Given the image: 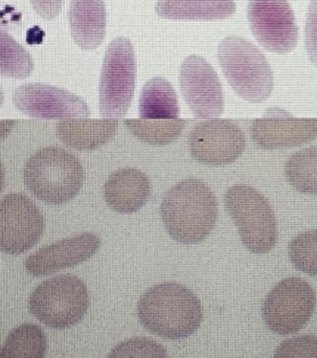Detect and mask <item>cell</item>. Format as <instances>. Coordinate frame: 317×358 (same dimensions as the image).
<instances>
[{"instance_id": "cell-1", "label": "cell", "mask_w": 317, "mask_h": 358, "mask_svg": "<svg viewBox=\"0 0 317 358\" xmlns=\"http://www.w3.org/2000/svg\"><path fill=\"white\" fill-rule=\"evenodd\" d=\"M161 214L168 234L175 241L186 245L200 243L215 227L217 199L205 181L184 179L165 194Z\"/></svg>"}, {"instance_id": "cell-2", "label": "cell", "mask_w": 317, "mask_h": 358, "mask_svg": "<svg viewBox=\"0 0 317 358\" xmlns=\"http://www.w3.org/2000/svg\"><path fill=\"white\" fill-rule=\"evenodd\" d=\"M138 315L149 331L168 340L188 338L202 322L200 300L192 290L175 282L149 288L138 301Z\"/></svg>"}, {"instance_id": "cell-3", "label": "cell", "mask_w": 317, "mask_h": 358, "mask_svg": "<svg viewBox=\"0 0 317 358\" xmlns=\"http://www.w3.org/2000/svg\"><path fill=\"white\" fill-rule=\"evenodd\" d=\"M24 185L37 199L50 206L68 202L81 191L85 170L66 149L47 146L34 153L24 166Z\"/></svg>"}, {"instance_id": "cell-4", "label": "cell", "mask_w": 317, "mask_h": 358, "mask_svg": "<svg viewBox=\"0 0 317 358\" xmlns=\"http://www.w3.org/2000/svg\"><path fill=\"white\" fill-rule=\"evenodd\" d=\"M220 66L233 90L244 100L259 104L274 90V73L265 56L245 38L230 36L218 48Z\"/></svg>"}, {"instance_id": "cell-5", "label": "cell", "mask_w": 317, "mask_h": 358, "mask_svg": "<svg viewBox=\"0 0 317 358\" xmlns=\"http://www.w3.org/2000/svg\"><path fill=\"white\" fill-rule=\"evenodd\" d=\"M89 307L84 282L75 275H57L42 282L29 300V310L38 321L54 329L73 327L82 321Z\"/></svg>"}, {"instance_id": "cell-6", "label": "cell", "mask_w": 317, "mask_h": 358, "mask_svg": "<svg viewBox=\"0 0 317 358\" xmlns=\"http://www.w3.org/2000/svg\"><path fill=\"white\" fill-rule=\"evenodd\" d=\"M224 199L245 248L253 254L270 252L278 241V225L268 200L245 185L230 187Z\"/></svg>"}, {"instance_id": "cell-7", "label": "cell", "mask_w": 317, "mask_h": 358, "mask_svg": "<svg viewBox=\"0 0 317 358\" xmlns=\"http://www.w3.org/2000/svg\"><path fill=\"white\" fill-rule=\"evenodd\" d=\"M136 81L133 46L127 38L113 40L105 52L100 80V113L105 119H121L131 106Z\"/></svg>"}, {"instance_id": "cell-8", "label": "cell", "mask_w": 317, "mask_h": 358, "mask_svg": "<svg viewBox=\"0 0 317 358\" xmlns=\"http://www.w3.org/2000/svg\"><path fill=\"white\" fill-rule=\"evenodd\" d=\"M316 292L301 278H287L279 282L263 304V319L274 334H297L307 325L316 309Z\"/></svg>"}, {"instance_id": "cell-9", "label": "cell", "mask_w": 317, "mask_h": 358, "mask_svg": "<svg viewBox=\"0 0 317 358\" xmlns=\"http://www.w3.org/2000/svg\"><path fill=\"white\" fill-rule=\"evenodd\" d=\"M45 221L35 202L22 193L4 196L0 202V248L12 256L31 250L41 239Z\"/></svg>"}, {"instance_id": "cell-10", "label": "cell", "mask_w": 317, "mask_h": 358, "mask_svg": "<svg viewBox=\"0 0 317 358\" xmlns=\"http://www.w3.org/2000/svg\"><path fill=\"white\" fill-rule=\"evenodd\" d=\"M188 145L195 161L220 167L234 163L242 155L246 140L242 129L230 120L211 119L193 128Z\"/></svg>"}, {"instance_id": "cell-11", "label": "cell", "mask_w": 317, "mask_h": 358, "mask_svg": "<svg viewBox=\"0 0 317 358\" xmlns=\"http://www.w3.org/2000/svg\"><path fill=\"white\" fill-rule=\"evenodd\" d=\"M247 15L253 36L264 48L277 54L295 50L299 31L288 0H249Z\"/></svg>"}, {"instance_id": "cell-12", "label": "cell", "mask_w": 317, "mask_h": 358, "mask_svg": "<svg viewBox=\"0 0 317 358\" xmlns=\"http://www.w3.org/2000/svg\"><path fill=\"white\" fill-rule=\"evenodd\" d=\"M179 85L184 101L199 119L217 117L223 113L221 82L205 59L190 56L182 62Z\"/></svg>"}, {"instance_id": "cell-13", "label": "cell", "mask_w": 317, "mask_h": 358, "mask_svg": "<svg viewBox=\"0 0 317 358\" xmlns=\"http://www.w3.org/2000/svg\"><path fill=\"white\" fill-rule=\"evenodd\" d=\"M13 103L21 113L38 119H85L90 115L83 99L47 84L19 86L13 94Z\"/></svg>"}, {"instance_id": "cell-14", "label": "cell", "mask_w": 317, "mask_h": 358, "mask_svg": "<svg viewBox=\"0 0 317 358\" xmlns=\"http://www.w3.org/2000/svg\"><path fill=\"white\" fill-rule=\"evenodd\" d=\"M100 248V237L85 231L39 248L25 259L24 267L29 275L44 277L85 262Z\"/></svg>"}, {"instance_id": "cell-15", "label": "cell", "mask_w": 317, "mask_h": 358, "mask_svg": "<svg viewBox=\"0 0 317 358\" xmlns=\"http://www.w3.org/2000/svg\"><path fill=\"white\" fill-rule=\"evenodd\" d=\"M251 138L260 148L301 146L317 138V119H297L286 113H266L253 121Z\"/></svg>"}, {"instance_id": "cell-16", "label": "cell", "mask_w": 317, "mask_h": 358, "mask_svg": "<svg viewBox=\"0 0 317 358\" xmlns=\"http://www.w3.org/2000/svg\"><path fill=\"white\" fill-rule=\"evenodd\" d=\"M151 182L144 172L132 168L113 172L104 185L107 206L119 214H133L148 202Z\"/></svg>"}, {"instance_id": "cell-17", "label": "cell", "mask_w": 317, "mask_h": 358, "mask_svg": "<svg viewBox=\"0 0 317 358\" xmlns=\"http://www.w3.org/2000/svg\"><path fill=\"white\" fill-rule=\"evenodd\" d=\"M117 129V119H66L57 126V136L73 150L94 151L112 140Z\"/></svg>"}, {"instance_id": "cell-18", "label": "cell", "mask_w": 317, "mask_h": 358, "mask_svg": "<svg viewBox=\"0 0 317 358\" xmlns=\"http://www.w3.org/2000/svg\"><path fill=\"white\" fill-rule=\"evenodd\" d=\"M69 25L75 43L85 50L98 48L106 35L104 0H71Z\"/></svg>"}, {"instance_id": "cell-19", "label": "cell", "mask_w": 317, "mask_h": 358, "mask_svg": "<svg viewBox=\"0 0 317 358\" xmlns=\"http://www.w3.org/2000/svg\"><path fill=\"white\" fill-rule=\"evenodd\" d=\"M157 14L178 20H218L236 12L234 0H159Z\"/></svg>"}, {"instance_id": "cell-20", "label": "cell", "mask_w": 317, "mask_h": 358, "mask_svg": "<svg viewBox=\"0 0 317 358\" xmlns=\"http://www.w3.org/2000/svg\"><path fill=\"white\" fill-rule=\"evenodd\" d=\"M179 104L173 86L156 77L145 84L140 96L138 113L142 120H177Z\"/></svg>"}, {"instance_id": "cell-21", "label": "cell", "mask_w": 317, "mask_h": 358, "mask_svg": "<svg viewBox=\"0 0 317 358\" xmlns=\"http://www.w3.org/2000/svg\"><path fill=\"white\" fill-rule=\"evenodd\" d=\"M47 349L45 334L35 324H24L8 334L1 358H44Z\"/></svg>"}, {"instance_id": "cell-22", "label": "cell", "mask_w": 317, "mask_h": 358, "mask_svg": "<svg viewBox=\"0 0 317 358\" xmlns=\"http://www.w3.org/2000/svg\"><path fill=\"white\" fill-rule=\"evenodd\" d=\"M124 123L138 140L152 146H165L179 138L186 120H126Z\"/></svg>"}, {"instance_id": "cell-23", "label": "cell", "mask_w": 317, "mask_h": 358, "mask_svg": "<svg viewBox=\"0 0 317 358\" xmlns=\"http://www.w3.org/2000/svg\"><path fill=\"white\" fill-rule=\"evenodd\" d=\"M285 176L297 191L317 195V147L293 153L285 165Z\"/></svg>"}, {"instance_id": "cell-24", "label": "cell", "mask_w": 317, "mask_h": 358, "mask_svg": "<svg viewBox=\"0 0 317 358\" xmlns=\"http://www.w3.org/2000/svg\"><path fill=\"white\" fill-rule=\"evenodd\" d=\"M0 71L2 76L24 79L31 75L34 69L31 56L6 31L0 34Z\"/></svg>"}, {"instance_id": "cell-25", "label": "cell", "mask_w": 317, "mask_h": 358, "mask_svg": "<svg viewBox=\"0 0 317 358\" xmlns=\"http://www.w3.org/2000/svg\"><path fill=\"white\" fill-rule=\"evenodd\" d=\"M289 258L299 271L317 275V229L295 236L288 245Z\"/></svg>"}, {"instance_id": "cell-26", "label": "cell", "mask_w": 317, "mask_h": 358, "mask_svg": "<svg viewBox=\"0 0 317 358\" xmlns=\"http://www.w3.org/2000/svg\"><path fill=\"white\" fill-rule=\"evenodd\" d=\"M107 358H168V353L152 338H133L115 347Z\"/></svg>"}, {"instance_id": "cell-27", "label": "cell", "mask_w": 317, "mask_h": 358, "mask_svg": "<svg viewBox=\"0 0 317 358\" xmlns=\"http://www.w3.org/2000/svg\"><path fill=\"white\" fill-rule=\"evenodd\" d=\"M274 358H317V336H301L284 341Z\"/></svg>"}, {"instance_id": "cell-28", "label": "cell", "mask_w": 317, "mask_h": 358, "mask_svg": "<svg viewBox=\"0 0 317 358\" xmlns=\"http://www.w3.org/2000/svg\"><path fill=\"white\" fill-rule=\"evenodd\" d=\"M306 48L310 60L317 66V0H310L306 21Z\"/></svg>"}, {"instance_id": "cell-29", "label": "cell", "mask_w": 317, "mask_h": 358, "mask_svg": "<svg viewBox=\"0 0 317 358\" xmlns=\"http://www.w3.org/2000/svg\"><path fill=\"white\" fill-rule=\"evenodd\" d=\"M29 1L38 15L47 20L56 18L60 14L63 6V0H29Z\"/></svg>"}]
</instances>
